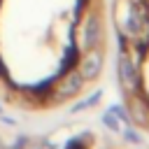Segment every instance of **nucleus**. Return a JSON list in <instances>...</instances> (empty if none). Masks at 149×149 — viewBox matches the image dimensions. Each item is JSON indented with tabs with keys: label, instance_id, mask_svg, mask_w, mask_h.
I'll list each match as a JSON object with an SVG mask.
<instances>
[{
	"label": "nucleus",
	"instance_id": "f257e3e1",
	"mask_svg": "<svg viewBox=\"0 0 149 149\" xmlns=\"http://www.w3.org/2000/svg\"><path fill=\"white\" fill-rule=\"evenodd\" d=\"M116 72H119V84H121V91L126 95H140V84H142V77H140V70H137V63L133 61V56L128 51H121L119 54V61H116Z\"/></svg>",
	"mask_w": 149,
	"mask_h": 149
},
{
	"label": "nucleus",
	"instance_id": "f03ea898",
	"mask_svg": "<svg viewBox=\"0 0 149 149\" xmlns=\"http://www.w3.org/2000/svg\"><path fill=\"white\" fill-rule=\"evenodd\" d=\"M81 84H84V77L79 70H68L58 77L56 81V102H63L68 98H74L79 91H81Z\"/></svg>",
	"mask_w": 149,
	"mask_h": 149
},
{
	"label": "nucleus",
	"instance_id": "7ed1b4c3",
	"mask_svg": "<svg viewBox=\"0 0 149 149\" xmlns=\"http://www.w3.org/2000/svg\"><path fill=\"white\" fill-rule=\"evenodd\" d=\"M100 35H102V30H100V19H98L95 14L86 16V19L81 21V26H79V47H81V49H93V47H98Z\"/></svg>",
	"mask_w": 149,
	"mask_h": 149
},
{
	"label": "nucleus",
	"instance_id": "20e7f679",
	"mask_svg": "<svg viewBox=\"0 0 149 149\" xmlns=\"http://www.w3.org/2000/svg\"><path fill=\"white\" fill-rule=\"evenodd\" d=\"M100 70H102V54L100 51L91 49L86 56L79 58V72L84 79H95L100 74Z\"/></svg>",
	"mask_w": 149,
	"mask_h": 149
},
{
	"label": "nucleus",
	"instance_id": "39448f33",
	"mask_svg": "<svg viewBox=\"0 0 149 149\" xmlns=\"http://www.w3.org/2000/svg\"><path fill=\"white\" fill-rule=\"evenodd\" d=\"M102 123H105L109 130H119V121H116V116H114L112 112H105V114H102Z\"/></svg>",
	"mask_w": 149,
	"mask_h": 149
},
{
	"label": "nucleus",
	"instance_id": "423d86ee",
	"mask_svg": "<svg viewBox=\"0 0 149 149\" xmlns=\"http://www.w3.org/2000/svg\"><path fill=\"white\" fill-rule=\"evenodd\" d=\"M98 100H100V93H93L88 100H81L79 105H74V107H72V112H79V109H84V107H91V105H95Z\"/></svg>",
	"mask_w": 149,
	"mask_h": 149
},
{
	"label": "nucleus",
	"instance_id": "0eeeda50",
	"mask_svg": "<svg viewBox=\"0 0 149 149\" xmlns=\"http://www.w3.org/2000/svg\"><path fill=\"white\" fill-rule=\"evenodd\" d=\"M109 112H112V114H114V116H116L119 121H123V123H128V121H130V116H128V112H126V109H123L121 105H114V107H112Z\"/></svg>",
	"mask_w": 149,
	"mask_h": 149
},
{
	"label": "nucleus",
	"instance_id": "6e6552de",
	"mask_svg": "<svg viewBox=\"0 0 149 149\" xmlns=\"http://www.w3.org/2000/svg\"><path fill=\"white\" fill-rule=\"evenodd\" d=\"M123 135H126V137H128L130 142H140V135H135V133H133L130 128H128V130H123Z\"/></svg>",
	"mask_w": 149,
	"mask_h": 149
},
{
	"label": "nucleus",
	"instance_id": "1a4fd4ad",
	"mask_svg": "<svg viewBox=\"0 0 149 149\" xmlns=\"http://www.w3.org/2000/svg\"><path fill=\"white\" fill-rule=\"evenodd\" d=\"M0 149H2V142H0Z\"/></svg>",
	"mask_w": 149,
	"mask_h": 149
},
{
	"label": "nucleus",
	"instance_id": "9d476101",
	"mask_svg": "<svg viewBox=\"0 0 149 149\" xmlns=\"http://www.w3.org/2000/svg\"><path fill=\"white\" fill-rule=\"evenodd\" d=\"M0 112H2V107H0Z\"/></svg>",
	"mask_w": 149,
	"mask_h": 149
},
{
	"label": "nucleus",
	"instance_id": "9b49d317",
	"mask_svg": "<svg viewBox=\"0 0 149 149\" xmlns=\"http://www.w3.org/2000/svg\"><path fill=\"white\" fill-rule=\"evenodd\" d=\"M0 65H2V61H0Z\"/></svg>",
	"mask_w": 149,
	"mask_h": 149
}]
</instances>
